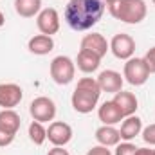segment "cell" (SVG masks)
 <instances>
[{
  "instance_id": "1",
  "label": "cell",
  "mask_w": 155,
  "mask_h": 155,
  "mask_svg": "<svg viewBox=\"0 0 155 155\" xmlns=\"http://www.w3.org/2000/svg\"><path fill=\"white\" fill-rule=\"evenodd\" d=\"M103 13V0H69L63 11V18L72 31H88L101 20Z\"/></svg>"
},
{
  "instance_id": "2",
  "label": "cell",
  "mask_w": 155,
  "mask_h": 155,
  "mask_svg": "<svg viewBox=\"0 0 155 155\" xmlns=\"http://www.w3.org/2000/svg\"><path fill=\"white\" fill-rule=\"evenodd\" d=\"M101 88L97 85V79L94 78H81L78 81L76 88L72 92V107L78 114H90L99 101Z\"/></svg>"
},
{
  "instance_id": "3",
  "label": "cell",
  "mask_w": 155,
  "mask_h": 155,
  "mask_svg": "<svg viewBox=\"0 0 155 155\" xmlns=\"http://www.w3.org/2000/svg\"><path fill=\"white\" fill-rule=\"evenodd\" d=\"M107 7L114 18L124 24H141L148 13L144 0H114L107 4Z\"/></svg>"
},
{
  "instance_id": "4",
  "label": "cell",
  "mask_w": 155,
  "mask_h": 155,
  "mask_svg": "<svg viewBox=\"0 0 155 155\" xmlns=\"http://www.w3.org/2000/svg\"><path fill=\"white\" fill-rule=\"evenodd\" d=\"M51 78L58 85H69L76 76V63L69 56H56L49 67Z\"/></svg>"
},
{
  "instance_id": "5",
  "label": "cell",
  "mask_w": 155,
  "mask_h": 155,
  "mask_svg": "<svg viewBox=\"0 0 155 155\" xmlns=\"http://www.w3.org/2000/svg\"><path fill=\"white\" fill-rule=\"evenodd\" d=\"M123 78L130 85H134V87L144 85L148 81V78H150V71H148L144 60L143 58H130V60H126L124 71H123Z\"/></svg>"
},
{
  "instance_id": "6",
  "label": "cell",
  "mask_w": 155,
  "mask_h": 155,
  "mask_svg": "<svg viewBox=\"0 0 155 155\" xmlns=\"http://www.w3.org/2000/svg\"><path fill=\"white\" fill-rule=\"evenodd\" d=\"M29 114H31V117L35 121H38V123H49V121H52L56 117V103L51 97L40 96V97L31 101Z\"/></svg>"
},
{
  "instance_id": "7",
  "label": "cell",
  "mask_w": 155,
  "mask_h": 155,
  "mask_svg": "<svg viewBox=\"0 0 155 155\" xmlns=\"http://www.w3.org/2000/svg\"><path fill=\"white\" fill-rule=\"evenodd\" d=\"M36 25H38L40 33L52 36L60 31V15L54 7H45L41 9L36 16Z\"/></svg>"
},
{
  "instance_id": "8",
  "label": "cell",
  "mask_w": 155,
  "mask_h": 155,
  "mask_svg": "<svg viewBox=\"0 0 155 155\" xmlns=\"http://www.w3.org/2000/svg\"><path fill=\"white\" fill-rule=\"evenodd\" d=\"M110 51L119 60H130L134 58V52H135V40L130 35L119 33L110 41Z\"/></svg>"
},
{
  "instance_id": "9",
  "label": "cell",
  "mask_w": 155,
  "mask_h": 155,
  "mask_svg": "<svg viewBox=\"0 0 155 155\" xmlns=\"http://www.w3.org/2000/svg\"><path fill=\"white\" fill-rule=\"evenodd\" d=\"M47 139L54 146H65L72 139V128H71V124H67L63 121L51 123L49 128H47Z\"/></svg>"
},
{
  "instance_id": "10",
  "label": "cell",
  "mask_w": 155,
  "mask_h": 155,
  "mask_svg": "<svg viewBox=\"0 0 155 155\" xmlns=\"http://www.w3.org/2000/svg\"><path fill=\"white\" fill-rule=\"evenodd\" d=\"M24 97V90L16 83H0V107L2 108H15L20 105Z\"/></svg>"
},
{
  "instance_id": "11",
  "label": "cell",
  "mask_w": 155,
  "mask_h": 155,
  "mask_svg": "<svg viewBox=\"0 0 155 155\" xmlns=\"http://www.w3.org/2000/svg\"><path fill=\"white\" fill-rule=\"evenodd\" d=\"M81 49L85 51H90L94 54H97L99 58H103L107 54V51L110 49V43L107 41V38L99 33H90V35H85L81 40Z\"/></svg>"
},
{
  "instance_id": "12",
  "label": "cell",
  "mask_w": 155,
  "mask_h": 155,
  "mask_svg": "<svg viewBox=\"0 0 155 155\" xmlns=\"http://www.w3.org/2000/svg\"><path fill=\"white\" fill-rule=\"evenodd\" d=\"M123 83L124 79L123 76L117 72V71H103L99 76H97V85L101 88V92H112L116 94L119 90H123Z\"/></svg>"
},
{
  "instance_id": "13",
  "label": "cell",
  "mask_w": 155,
  "mask_h": 155,
  "mask_svg": "<svg viewBox=\"0 0 155 155\" xmlns=\"http://www.w3.org/2000/svg\"><path fill=\"white\" fill-rule=\"evenodd\" d=\"M112 101L116 103V107L119 108V112L123 114V117L134 116L135 110L139 108V101H137L135 94H132V92L119 90V92H116V96H114Z\"/></svg>"
},
{
  "instance_id": "14",
  "label": "cell",
  "mask_w": 155,
  "mask_h": 155,
  "mask_svg": "<svg viewBox=\"0 0 155 155\" xmlns=\"http://www.w3.org/2000/svg\"><path fill=\"white\" fill-rule=\"evenodd\" d=\"M96 141L101 144V146H117L119 141H121V134L116 126H110V124H103L96 130Z\"/></svg>"
},
{
  "instance_id": "15",
  "label": "cell",
  "mask_w": 155,
  "mask_h": 155,
  "mask_svg": "<svg viewBox=\"0 0 155 155\" xmlns=\"http://www.w3.org/2000/svg\"><path fill=\"white\" fill-rule=\"evenodd\" d=\"M141 132H143V121L137 116H128V117L123 119L121 130H119L123 141H132V139H135Z\"/></svg>"
},
{
  "instance_id": "16",
  "label": "cell",
  "mask_w": 155,
  "mask_h": 155,
  "mask_svg": "<svg viewBox=\"0 0 155 155\" xmlns=\"http://www.w3.org/2000/svg\"><path fill=\"white\" fill-rule=\"evenodd\" d=\"M97 116H99V121H101L103 124H110V126H114V124L121 123V121L124 119L114 101H105V103L99 107Z\"/></svg>"
},
{
  "instance_id": "17",
  "label": "cell",
  "mask_w": 155,
  "mask_h": 155,
  "mask_svg": "<svg viewBox=\"0 0 155 155\" xmlns=\"http://www.w3.org/2000/svg\"><path fill=\"white\" fill-rule=\"evenodd\" d=\"M76 63H78V69H79L81 72H85V74H90V72H94V71H97V69H99L101 58H99L97 54L90 52V51H85V49H81V51L78 52Z\"/></svg>"
},
{
  "instance_id": "18",
  "label": "cell",
  "mask_w": 155,
  "mask_h": 155,
  "mask_svg": "<svg viewBox=\"0 0 155 155\" xmlns=\"http://www.w3.org/2000/svg\"><path fill=\"white\" fill-rule=\"evenodd\" d=\"M27 49L33 54L45 56V54H49L54 49V40H52V36H47V35H36V36H33L29 40Z\"/></svg>"
},
{
  "instance_id": "19",
  "label": "cell",
  "mask_w": 155,
  "mask_h": 155,
  "mask_svg": "<svg viewBox=\"0 0 155 155\" xmlns=\"http://www.w3.org/2000/svg\"><path fill=\"white\" fill-rule=\"evenodd\" d=\"M18 128H20V116H18L13 108H4V110H0V130L16 135Z\"/></svg>"
},
{
  "instance_id": "20",
  "label": "cell",
  "mask_w": 155,
  "mask_h": 155,
  "mask_svg": "<svg viewBox=\"0 0 155 155\" xmlns=\"http://www.w3.org/2000/svg\"><path fill=\"white\" fill-rule=\"evenodd\" d=\"M15 11L22 18L38 16L41 11V0H15Z\"/></svg>"
},
{
  "instance_id": "21",
  "label": "cell",
  "mask_w": 155,
  "mask_h": 155,
  "mask_svg": "<svg viewBox=\"0 0 155 155\" xmlns=\"http://www.w3.org/2000/svg\"><path fill=\"white\" fill-rule=\"evenodd\" d=\"M29 139L38 146H41L47 141V128L43 126V123H38L33 119V123L29 124Z\"/></svg>"
},
{
  "instance_id": "22",
  "label": "cell",
  "mask_w": 155,
  "mask_h": 155,
  "mask_svg": "<svg viewBox=\"0 0 155 155\" xmlns=\"http://www.w3.org/2000/svg\"><path fill=\"white\" fill-rule=\"evenodd\" d=\"M135 150H137V146H135V144H132L130 141H124V143L117 144L116 153H114V155H135Z\"/></svg>"
},
{
  "instance_id": "23",
  "label": "cell",
  "mask_w": 155,
  "mask_h": 155,
  "mask_svg": "<svg viewBox=\"0 0 155 155\" xmlns=\"http://www.w3.org/2000/svg\"><path fill=\"white\" fill-rule=\"evenodd\" d=\"M143 141L150 146H155V123L153 124H148L144 130H143Z\"/></svg>"
},
{
  "instance_id": "24",
  "label": "cell",
  "mask_w": 155,
  "mask_h": 155,
  "mask_svg": "<svg viewBox=\"0 0 155 155\" xmlns=\"http://www.w3.org/2000/svg\"><path fill=\"white\" fill-rule=\"evenodd\" d=\"M144 63H146V67H148V71H150V74H155V47H152L146 54H144Z\"/></svg>"
},
{
  "instance_id": "25",
  "label": "cell",
  "mask_w": 155,
  "mask_h": 155,
  "mask_svg": "<svg viewBox=\"0 0 155 155\" xmlns=\"http://www.w3.org/2000/svg\"><path fill=\"white\" fill-rule=\"evenodd\" d=\"M13 141H15V134H9V132H4V130H0V148H4V146H9Z\"/></svg>"
},
{
  "instance_id": "26",
  "label": "cell",
  "mask_w": 155,
  "mask_h": 155,
  "mask_svg": "<svg viewBox=\"0 0 155 155\" xmlns=\"http://www.w3.org/2000/svg\"><path fill=\"white\" fill-rule=\"evenodd\" d=\"M87 155H112V152L107 148V146H101V144H97V146H92Z\"/></svg>"
},
{
  "instance_id": "27",
  "label": "cell",
  "mask_w": 155,
  "mask_h": 155,
  "mask_svg": "<svg viewBox=\"0 0 155 155\" xmlns=\"http://www.w3.org/2000/svg\"><path fill=\"white\" fill-rule=\"evenodd\" d=\"M47 155H71L67 150H63V146H54L52 150H49Z\"/></svg>"
},
{
  "instance_id": "28",
  "label": "cell",
  "mask_w": 155,
  "mask_h": 155,
  "mask_svg": "<svg viewBox=\"0 0 155 155\" xmlns=\"http://www.w3.org/2000/svg\"><path fill=\"white\" fill-rule=\"evenodd\" d=\"M135 155H155V153H153V150H150V148H137Z\"/></svg>"
},
{
  "instance_id": "29",
  "label": "cell",
  "mask_w": 155,
  "mask_h": 155,
  "mask_svg": "<svg viewBox=\"0 0 155 155\" xmlns=\"http://www.w3.org/2000/svg\"><path fill=\"white\" fill-rule=\"evenodd\" d=\"M4 24H5V16H4V13L0 11V27H2Z\"/></svg>"
},
{
  "instance_id": "30",
  "label": "cell",
  "mask_w": 155,
  "mask_h": 155,
  "mask_svg": "<svg viewBox=\"0 0 155 155\" xmlns=\"http://www.w3.org/2000/svg\"><path fill=\"white\" fill-rule=\"evenodd\" d=\"M103 2H105V5H107V4H110V2H114V0H103Z\"/></svg>"
},
{
  "instance_id": "31",
  "label": "cell",
  "mask_w": 155,
  "mask_h": 155,
  "mask_svg": "<svg viewBox=\"0 0 155 155\" xmlns=\"http://www.w3.org/2000/svg\"><path fill=\"white\" fill-rule=\"evenodd\" d=\"M152 2H153V4H155V0H152Z\"/></svg>"
},
{
  "instance_id": "32",
  "label": "cell",
  "mask_w": 155,
  "mask_h": 155,
  "mask_svg": "<svg viewBox=\"0 0 155 155\" xmlns=\"http://www.w3.org/2000/svg\"><path fill=\"white\" fill-rule=\"evenodd\" d=\"M153 153H155V150H153Z\"/></svg>"
}]
</instances>
